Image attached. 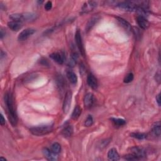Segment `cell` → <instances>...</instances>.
Wrapping results in <instances>:
<instances>
[{"instance_id": "10", "label": "cell", "mask_w": 161, "mask_h": 161, "mask_svg": "<svg viewBox=\"0 0 161 161\" xmlns=\"http://www.w3.org/2000/svg\"><path fill=\"white\" fill-rule=\"evenodd\" d=\"M137 22L140 27L142 29H147L149 26V22L145 18V17L139 15L137 18Z\"/></svg>"}, {"instance_id": "28", "label": "cell", "mask_w": 161, "mask_h": 161, "mask_svg": "<svg viewBox=\"0 0 161 161\" xmlns=\"http://www.w3.org/2000/svg\"><path fill=\"white\" fill-rule=\"evenodd\" d=\"M45 10L47 11H49L52 9V3L51 2H47L45 5V6H44Z\"/></svg>"}, {"instance_id": "12", "label": "cell", "mask_w": 161, "mask_h": 161, "mask_svg": "<svg viewBox=\"0 0 161 161\" xmlns=\"http://www.w3.org/2000/svg\"><path fill=\"white\" fill-rule=\"evenodd\" d=\"M8 26L13 31H18L22 27V23L17 21H11L8 22Z\"/></svg>"}, {"instance_id": "4", "label": "cell", "mask_w": 161, "mask_h": 161, "mask_svg": "<svg viewBox=\"0 0 161 161\" xmlns=\"http://www.w3.org/2000/svg\"><path fill=\"white\" fill-rule=\"evenodd\" d=\"M72 101V92L69 91L67 92L63 103V110L65 113H68L69 111Z\"/></svg>"}, {"instance_id": "29", "label": "cell", "mask_w": 161, "mask_h": 161, "mask_svg": "<svg viewBox=\"0 0 161 161\" xmlns=\"http://www.w3.org/2000/svg\"><path fill=\"white\" fill-rule=\"evenodd\" d=\"M0 124H1L2 126H3L5 124V119L3 117V115L1 114V116H0Z\"/></svg>"}, {"instance_id": "15", "label": "cell", "mask_w": 161, "mask_h": 161, "mask_svg": "<svg viewBox=\"0 0 161 161\" xmlns=\"http://www.w3.org/2000/svg\"><path fill=\"white\" fill-rule=\"evenodd\" d=\"M96 6V3L94 2H89L84 3L82 8V13H88L92 11Z\"/></svg>"}, {"instance_id": "25", "label": "cell", "mask_w": 161, "mask_h": 161, "mask_svg": "<svg viewBox=\"0 0 161 161\" xmlns=\"http://www.w3.org/2000/svg\"><path fill=\"white\" fill-rule=\"evenodd\" d=\"M133 78H134V76L133 74V73H128L126 76L124 78V82L125 83H131L132 80H133Z\"/></svg>"}, {"instance_id": "13", "label": "cell", "mask_w": 161, "mask_h": 161, "mask_svg": "<svg viewBox=\"0 0 161 161\" xmlns=\"http://www.w3.org/2000/svg\"><path fill=\"white\" fill-rule=\"evenodd\" d=\"M117 21L120 23V25L122 26V27L126 30L128 32H132V28L131 25L125 19L120 18V17H116Z\"/></svg>"}, {"instance_id": "3", "label": "cell", "mask_w": 161, "mask_h": 161, "mask_svg": "<svg viewBox=\"0 0 161 161\" xmlns=\"http://www.w3.org/2000/svg\"><path fill=\"white\" fill-rule=\"evenodd\" d=\"M117 6L126 11H137L139 8L135 2H124L117 4Z\"/></svg>"}, {"instance_id": "2", "label": "cell", "mask_w": 161, "mask_h": 161, "mask_svg": "<svg viewBox=\"0 0 161 161\" xmlns=\"http://www.w3.org/2000/svg\"><path fill=\"white\" fill-rule=\"evenodd\" d=\"M53 130V125H44L32 127L30 129V132L36 136H43L50 133Z\"/></svg>"}, {"instance_id": "24", "label": "cell", "mask_w": 161, "mask_h": 161, "mask_svg": "<svg viewBox=\"0 0 161 161\" xmlns=\"http://www.w3.org/2000/svg\"><path fill=\"white\" fill-rule=\"evenodd\" d=\"M131 137L139 140H143L147 137V135L143 133H132L131 134Z\"/></svg>"}, {"instance_id": "22", "label": "cell", "mask_w": 161, "mask_h": 161, "mask_svg": "<svg viewBox=\"0 0 161 161\" xmlns=\"http://www.w3.org/2000/svg\"><path fill=\"white\" fill-rule=\"evenodd\" d=\"M112 121L113 124H114L115 126L116 127H122L125 125L126 122L125 120L124 119H121V118H112Z\"/></svg>"}, {"instance_id": "21", "label": "cell", "mask_w": 161, "mask_h": 161, "mask_svg": "<svg viewBox=\"0 0 161 161\" xmlns=\"http://www.w3.org/2000/svg\"><path fill=\"white\" fill-rule=\"evenodd\" d=\"M81 108H80V107L79 106H76L74 109V111L72 113V118L73 120H77L80 115V114H81Z\"/></svg>"}, {"instance_id": "14", "label": "cell", "mask_w": 161, "mask_h": 161, "mask_svg": "<svg viewBox=\"0 0 161 161\" xmlns=\"http://www.w3.org/2000/svg\"><path fill=\"white\" fill-rule=\"evenodd\" d=\"M94 103V96L92 93H88L84 98V103L87 108H90L92 106Z\"/></svg>"}, {"instance_id": "26", "label": "cell", "mask_w": 161, "mask_h": 161, "mask_svg": "<svg viewBox=\"0 0 161 161\" xmlns=\"http://www.w3.org/2000/svg\"><path fill=\"white\" fill-rule=\"evenodd\" d=\"M92 124H93V118H92V116L89 115L87 117L86 120H85L84 125L86 127H90V126H91L92 125Z\"/></svg>"}, {"instance_id": "17", "label": "cell", "mask_w": 161, "mask_h": 161, "mask_svg": "<svg viewBox=\"0 0 161 161\" xmlns=\"http://www.w3.org/2000/svg\"><path fill=\"white\" fill-rule=\"evenodd\" d=\"M99 20V17L98 16H95V17H92L89 22H88L86 26V32H89L92 27L94 26L97 22Z\"/></svg>"}, {"instance_id": "27", "label": "cell", "mask_w": 161, "mask_h": 161, "mask_svg": "<svg viewBox=\"0 0 161 161\" xmlns=\"http://www.w3.org/2000/svg\"><path fill=\"white\" fill-rule=\"evenodd\" d=\"M124 159L127 160H139L135 155H134L132 154L125 155Z\"/></svg>"}, {"instance_id": "30", "label": "cell", "mask_w": 161, "mask_h": 161, "mask_svg": "<svg viewBox=\"0 0 161 161\" xmlns=\"http://www.w3.org/2000/svg\"><path fill=\"white\" fill-rule=\"evenodd\" d=\"M156 101H157L158 105L160 106V94H159V95L156 97Z\"/></svg>"}, {"instance_id": "9", "label": "cell", "mask_w": 161, "mask_h": 161, "mask_svg": "<svg viewBox=\"0 0 161 161\" xmlns=\"http://www.w3.org/2000/svg\"><path fill=\"white\" fill-rule=\"evenodd\" d=\"M87 83L88 85L92 89H96L98 88V80L94 76V75L89 74L88 76L87 77Z\"/></svg>"}, {"instance_id": "8", "label": "cell", "mask_w": 161, "mask_h": 161, "mask_svg": "<svg viewBox=\"0 0 161 161\" xmlns=\"http://www.w3.org/2000/svg\"><path fill=\"white\" fill-rule=\"evenodd\" d=\"M50 57L59 64H62L64 62V56L62 53L53 52L50 55Z\"/></svg>"}, {"instance_id": "11", "label": "cell", "mask_w": 161, "mask_h": 161, "mask_svg": "<svg viewBox=\"0 0 161 161\" xmlns=\"http://www.w3.org/2000/svg\"><path fill=\"white\" fill-rule=\"evenodd\" d=\"M42 152L45 157H46L49 160H57V154H55L54 152H53L51 150L47 148H44L42 151Z\"/></svg>"}, {"instance_id": "31", "label": "cell", "mask_w": 161, "mask_h": 161, "mask_svg": "<svg viewBox=\"0 0 161 161\" xmlns=\"http://www.w3.org/2000/svg\"><path fill=\"white\" fill-rule=\"evenodd\" d=\"M0 160H6V159L5 158H3V157H0Z\"/></svg>"}, {"instance_id": "1", "label": "cell", "mask_w": 161, "mask_h": 161, "mask_svg": "<svg viewBox=\"0 0 161 161\" xmlns=\"http://www.w3.org/2000/svg\"><path fill=\"white\" fill-rule=\"evenodd\" d=\"M5 103L6 104L8 118L11 124L15 127L17 125L18 123V118L15 108L14 101H13V97L12 94L10 92H7L5 95Z\"/></svg>"}, {"instance_id": "6", "label": "cell", "mask_w": 161, "mask_h": 161, "mask_svg": "<svg viewBox=\"0 0 161 161\" xmlns=\"http://www.w3.org/2000/svg\"><path fill=\"white\" fill-rule=\"evenodd\" d=\"M35 32V30L33 29H26L20 32L18 39L20 41H25V40H27L30 36H32Z\"/></svg>"}, {"instance_id": "20", "label": "cell", "mask_w": 161, "mask_h": 161, "mask_svg": "<svg viewBox=\"0 0 161 161\" xmlns=\"http://www.w3.org/2000/svg\"><path fill=\"white\" fill-rule=\"evenodd\" d=\"M152 133H154V135L157 136V137H159L160 135V122H156L152 127Z\"/></svg>"}, {"instance_id": "7", "label": "cell", "mask_w": 161, "mask_h": 161, "mask_svg": "<svg viewBox=\"0 0 161 161\" xmlns=\"http://www.w3.org/2000/svg\"><path fill=\"white\" fill-rule=\"evenodd\" d=\"M131 152L134 155H135L139 160L145 157L146 153L144 149L140 147H133L131 149Z\"/></svg>"}, {"instance_id": "16", "label": "cell", "mask_w": 161, "mask_h": 161, "mask_svg": "<svg viewBox=\"0 0 161 161\" xmlns=\"http://www.w3.org/2000/svg\"><path fill=\"white\" fill-rule=\"evenodd\" d=\"M108 158L110 160L116 161L120 160V155L116 149H112L108 153Z\"/></svg>"}, {"instance_id": "19", "label": "cell", "mask_w": 161, "mask_h": 161, "mask_svg": "<svg viewBox=\"0 0 161 161\" xmlns=\"http://www.w3.org/2000/svg\"><path fill=\"white\" fill-rule=\"evenodd\" d=\"M73 128L71 125H68V126H67L66 127H65L62 132V134L63 135V136L65 137H71L72 135H73Z\"/></svg>"}, {"instance_id": "5", "label": "cell", "mask_w": 161, "mask_h": 161, "mask_svg": "<svg viewBox=\"0 0 161 161\" xmlns=\"http://www.w3.org/2000/svg\"><path fill=\"white\" fill-rule=\"evenodd\" d=\"M75 40H76L77 46L80 51V54L84 57L85 56V50H84V45L83 42L82 37H81V35H80L79 30H77L75 34Z\"/></svg>"}, {"instance_id": "18", "label": "cell", "mask_w": 161, "mask_h": 161, "mask_svg": "<svg viewBox=\"0 0 161 161\" xmlns=\"http://www.w3.org/2000/svg\"><path fill=\"white\" fill-rule=\"evenodd\" d=\"M66 76L68 79H69V81L72 83V84H76L77 82V77L76 76V74L73 72L72 71H68L66 73Z\"/></svg>"}, {"instance_id": "23", "label": "cell", "mask_w": 161, "mask_h": 161, "mask_svg": "<svg viewBox=\"0 0 161 161\" xmlns=\"http://www.w3.org/2000/svg\"><path fill=\"white\" fill-rule=\"evenodd\" d=\"M51 151L56 154H59L61 152V145L57 142L53 143L51 146Z\"/></svg>"}]
</instances>
